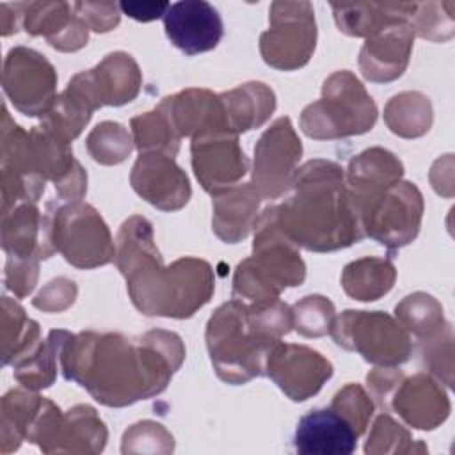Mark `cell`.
Listing matches in <instances>:
<instances>
[{"mask_svg":"<svg viewBox=\"0 0 455 455\" xmlns=\"http://www.w3.org/2000/svg\"><path fill=\"white\" fill-rule=\"evenodd\" d=\"M66 380L85 387L94 400L123 407L162 393L185 359L181 338L149 331L139 339L117 332H66L60 352Z\"/></svg>","mask_w":455,"mask_h":455,"instance_id":"6da1fadb","label":"cell"},{"mask_svg":"<svg viewBox=\"0 0 455 455\" xmlns=\"http://www.w3.org/2000/svg\"><path fill=\"white\" fill-rule=\"evenodd\" d=\"M116 263L126 279L132 302L148 316L188 318L215 290L212 267L204 259L181 258L165 267L155 245L153 226L140 215L123 222Z\"/></svg>","mask_w":455,"mask_h":455,"instance_id":"7a4b0ae2","label":"cell"},{"mask_svg":"<svg viewBox=\"0 0 455 455\" xmlns=\"http://www.w3.org/2000/svg\"><path fill=\"white\" fill-rule=\"evenodd\" d=\"M291 194L272 206L281 233L297 247L329 252L363 236L359 212L347 188L343 169L331 160H309L295 171Z\"/></svg>","mask_w":455,"mask_h":455,"instance_id":"3957f363","label":"cell"},{"mask_svg":"<svg viewBox=\"0 0 455 455\" xmlns=\"http://www.w3.org/2000/svg\"><path fill=\"white\" fill-rule=\"evenodd\" d=\"M252 256L240 261L233 279V299L263 300L277 297L288 286L302 284L306 265L277 228L272 206H267L254 224Z\"/></svg>","mask_w":455,"mask_h":455,"instance_id":"277c9868","label":"cell"},{"mask_svg":"<svg viewBox=\"0 0 455 455\" xmlns=\"http://www.w3.org/2000/svg\"><path fill=\"white\" fill-rule=\"evenodd\" d=\"M275 343L251 327L247 306L240 299L222 304L206 325V347L213 368L228 384H245L263 375L267 355Z\"/></svg>","mask_w":455,"mask_h":455,"instance_id":"5b68a950","label":"cell"},{"mask_svg":"<svg viewBox=\"0 0 455 455\" xmlns=\"http://www.w3.org/2000/svg\"><path fill=\"white\" fill-rule=\"evenodd\" d=\"M377 105L363 84L347 69L332 73L322 87V98L300 114V130L311 139H343L373 128Z\"/></svg>","mask_w":455,"mask_h":455,"instance_id":"8992f818","label":"cell"},{"mask_svg":"<svg viewBox=\"0 0 455 455\" xmlns=\"http://www.w3.org/2000/svg\"><path fill=\"white\" fill-rule=\"evenodd\" d=\"M50 240L76 268H94L116 258V245L101 215L82 201H69L48 212Z\"/></svg>","mask_w":455,"mask_h":455,"instance_id":"52a82bcc","label":"cell"},{"mask_svg":"<svg viewBox=\"0 0 455 455\" xmlns=\"http://www.w3.org/2000/svg\"><path fill=\"white\" fill-rule=\"evenodd\" d=\"M329 334L336 345L357 352L364 361L396 366L409 359L412 343L400 322L382 311L347 309L334 316Z\"/></svg>","mask_w":455,"mask_h":455,"instance_id":"ba28073f","label":"cell"},{"mask_svg":"<svg viewBox=\"0 0 455 455\" xmlns=\"http://www.w3.org/2000/svg\"><path fill=\"white\" fill-rule=\"evenodd\" d=\"M25 439L37 444L46 453H98L105 448L107 428L96 411L89 405H76L68 412H62L53 402L41 398Z\"/></svg>","mask_w":455,"mask_h":455,"instance_id":"9c48e42d","label":"cell"},{"mask_svg":"<svg viewBox=\"0 0 455 455\" xmlns=\"http://www.w3.org/2000/svg\"><path fill=\"white\" fill-rule=\"evenodd\" d=\"M268 12L270 27L259 37L263 60L284 71L307 64L316 44L313 5L309 2H274Z\"/></svg>","mask_w":455,"mask_h":455,"instance_id":"30bf717a","label":"cell"},{"mask_svg":"<svg viewBox=\"0 0 455 455\" xmlns=\"http://www.w3.org/2000/svg\"><path fill=\"white\" fill-rule=\"evenodd\" d=\"M364 236L389 251L411 243L421 224L423 197L414 183L398 181L359 210Z\"/></svg>","mask_w":455,"mask_h":455,"instance_id":"8fae6325","label":"cell"},{"mask_svg":"<svg viewBox=\"0 0 455 455\" xmlns=\"http://www.w3.org/2000/svg\"><path fill=\"white\" fill-rule=\"evenodd\" d=\"M57 73L36 50L16 46L4 62V92L25 116L43 117L55 101Z\"/></svg>","mask_w":455,"mask_h":455,"instance_id":"7c38bea8","label":"cell"},{"mask_svg":"<svg viewBox=\"0 0 455 455\" xmlns=\"http://www.w3.org/2000/svg\"><path fill=\"white\" fill-rule=\"evenodd\" d=\"M302 155V144L290 117H279L254 146L252 187L261 199H275L284 194Z\"/></svg>","mask_w":455,"mask_h":455,"instance_id":"4fadbf2b","label":"cell"},{"mask_svg":"<svg viewBox=\"0 0 455 455\" xmlns=\"http://www.w3.org/2000/svg\"><path fill=\"white\" fill-rule=\"evenodd\" d=\"M192 167L196 178L212 196L238 185L249 171V160L238 135L226 128H210L192 137Z\"/></svg>","mask_w":455,"mask_h":455,"instance_id":"5bb4252c","label":"cell"},{"mask_svg":"<svg viewBox=\"0 0 455 455\" xmlns=\"http://www.w3.org/2000/svg\"><path fill=\"white\" fill-rule=\"evenodd\" d=\"M140 71L132 55L124 52L108 53L96 68L75 75L68 87L92 112L103 105H124L140 89Z\"/></svg>","mask_w":455,"mask_h":455,"instance_id":"9a60e30c","label":"cell"},{"mask_svg":"<svg viewBox=\"0 0 455 455\" xmlns=\"http://www.w3.org/2000/svg\"><path fill=\"white\" fill-rule=\"evenodd\" d=\"M265 373L288 398L304 402L331 379L332 364L309 347L277 341L267 355Z\"/></svg>","mask_w":455,"mask_h":455,"instance_id":"2e32d148","label":"cell"},{"mask_svg":"<svg viewBox=\"0 0 455 455\" xmlns=\"http://www.w3.org/2000/svg\"><path fill=\"white\" fill-rule=\"evenodd\" d=\"M130 181L142 199L164 212L180 210L192 194L187 174L176 165L172 156L160 151L140 153L132 169Z\"/></svg>","mask_w":455,"mask_h":455,"instance_id":"e0dca14e","label":"cell"},{"mask_svg":"<svg viewBox=\"0 0 455 455\" xmlns=\"http://www.w3.org/2000/svg\"><path fill=\"white\" fill-rule=\"evenodd\" d=\"M167 39L192 57L213 50L224 34L219 11L204 0H185L171 4L164 14Z\"/></svg>","mask_w":455,"mask_h":455,"instance_id":"ac0fdd59","label":"cell"},{"mask_svg":"<svg viewBox=\"0 0 455 455\" xmlns=\"http://www.w3.org/2000/svg\"><path fill=\"white\" fill-rule=\"evenodd\" d=\"M414 30L407 20H396L366 37L359 53V68L370 82H391L405 71L412 50Z\"/></svg>","mask_w":455,"mask_h":455,"instance_id":"d6986e66","label":"cell"},{"mask_svg":"<svg viewBox=\"0 0 455 455\" xmlns=\"http://www.w3.org/2000/svg\"><path fill=\"white\" fill-rule=\"evenodd\" d=\"M386 409H393L407 425L419 430H432L450 414V400L444 389L425 373L400 379L391 391Z\"/></svg>","mask_w":455,"mask_h":455,"instance_id":"ffe728a7","label":"cell"},{"mask_svg":"<svg viewBox=\"0 0 455 455\" xmlns=\"http://www.w3.org/2000/svg\"><path fill=\"white\" fill-rule=\"evenodd\" d=\"M359 434L352 423L332 407L309 411L299 419L293 446L302 455H350Z\"/></svg>","mask_w":455,"mask_h":455,"instance_id":"44dd1931","label":"cell"},{"mask_svg":"<svg viewBox=\"0 0 455 455\" xmlns=\"http://www.w3.org/2000/svg\"><path fill=\"white\" fill-rule=\"evenodd\" d=\"M2 247L7 258L46 259L55 251L50 240V217L41 215L34 201L2 210Z\"/></svg>","mask_w":455,"mask_h":455,"instance_id":"7402d4cb","label":"cell"},{"mask_svg":"<svg viewBox=\"0 0 455 455\" xmlns=\"http://www.w3.org/2000/svg\"><path fill=\"white\" fill-rule=\"evenodd\" d=\"M21 23L28 34L44 36L48 43L60 52L80 50L89 39V27L76 12L75 4H27Z\"/></svg>","mask_w":455,"mask_h":455,"instance_id":"603a6c76","label":"cell"},{"mask_svg":"<svg viewBox=\"0 0 455 455\" xmlns=\"http://www.w3.org/2000/svg\"><path fill=\"white\" fill-rule=\"evenodd\" d=\"M403 165L387 149L370 148L348 164L347 188L357 212L402 180Z\"/></svg>","mask_w":455,"mask_h":455,"instance_id":"cb8c5ba5","label":"cell"},{"mask_svg":"<svg viewBox=\"0 0 455 455\" xmlns=\"http://www.w3.org/2000/svg\"><path fill=\"white\" fill-rule=\"evenodd\" d=\"M259 194L252 183H238L213 196L212 228L226 243H236L254 229Z\"/></svg>","mask_w":455,"mask_h":455,"instance_id":"d4e9b609","label":"cell"},{"mask_svg":"<svg viewBox=\"0 0 455 455\" xmlns=\"http://www.w3.org/2000/svg\"><path fill=\"white\" fill-rule=\"evenodd\" d=\"M224 121L233 133L259 128L275 108V94L261 82H249L236 89L219 94Z\"/></svg>","mask_w":455,"mask_h":455,"instance_id":"484cf974","label":"cell"},{"mask_svg":"<svg viewBox=\"0 0 455 455\" xmlns=\"http://www.w3.org/2000/svg\"><path fill=\"white\" fill-rule=\"evenodd\" d=\"M418 4H332L334 20L341 32L355 37H370L384 25L396 20H411Z\"/></svg>","mask_w":455,"mask_h":455,"instance_id":"4316f807","label":"cell"},{"mask_svg":"<svg viewBox=\"0 0 455 455\" xmlns=\"http://www.w3.org/2000/svg\"><path fill=\"white\" fill-rule=\"evenodd\" d=\"M396 279V270L389 259L363 258L348 263L341 274L347 295L355 300H377L386 295Z\"/></svg>","mask_w":455,"mask_h":455,"instance_id":"83f0119b","label":"cell"},{"mask_svg":"<svg viewBox=\"0 0 455 455\" xmlns=\"http://www.w3.org/2000/svg\"><path fill=\"white\" fill-rule=\"evenodd\" d=\"M68 331H52L48 339H39L28 352L12 361L16 380L28 389H43L53 384L57 375L55 359Z\"/></svg>","mask_w":455,"mask_h":455,"instance_id":"f1b7e54d","label":"cell"},{"mask_svg":"<svg viewBox=\"0 0 455 455\" xmlns=\"http://www.w3.org/2000/svg\"><path fill=\"white\" fill-rule=\"evenodd\" d=\"M389 130L400 137H419L432 126V105L421 92H400L393 96L384 110Z\"/></svg>","mask_w":455,"mask_h":455,"instance_id":"f546056e","label":"cell"},{"mask_svg":"<svg viewBox=\"0 0 455 455\" xmlns=\"http://www.w3.org/2000/svg\"><path fill=\"white\" fill-rule=\"evenodd\" d=\"M43 396L12 389L2 398V453L18 450Z\"/></svg>","mask_w":455,"mask_h":455,"instance_id":"4dcf8cb0","label":"cell"},{"mask_svg":"<svg viewBox=\"0 0 455 455\" xmlns=\"http://www.w3.org/2000/svg\"><path fill=\"white\" fill-rule=\"evenodd\" d=\"M132 133L133 144L140 153L160 151L174 158L180 149L181 137L174 132L167 117L158 108L133 117Z\"/></svg>","mask_w":455,"mask_h":455,"instance_id":"1f68e13d","label":"cell"},{"mask_svg":"<svg viewBox=\"0 0 455 455\" xmlns=\"http://www.w3.org/2000/svg\"><path fill=\"white\" fill-rule=\"evenodd\" d=\"M395 313L400 323L421 339L432 338L446 327L441 304L432 295L421 291L407 295L400 304H396Z\"/></svg>","mask_w":455,"mask_h":455,"instance_id":"d6a6232c","label":"cell"},{"mask_svg":"<svg viewBox=\"0 0 455 455\" xmlns=\"http://www.w3.org/2000/svg\"><path fill=\"white\" fill-rule=\"evenodd\" d=\"M133 139L126 128L114 121H103L92 128L87 137L89 155L105 165L121 164L132 153Z\"/></svg>","mask_w":455,"mask_h":455,"instance_id":"836d02e7","label":"cell"},{"mask_svg":"<svg viewBox=\"0 0 455 455\" xmlns=\"http://www.w3.org/2000/svg\"><path fill=\"white\" fill-rule=\"evenodd\" d=\"M293 327L306 338H318L331 331L334 306L322 295H307L291 309Z\"/></svg>","mask_w":455,"mask_h":455,"instance_id":"e575fe53","label":"cell"},{"mask_svg":"<svg viewBox=\"0 0 455 455\" xmlns=\"http://www.w3.org/2000/svg\"><path fill=\"white\" fill-rule=\"evenodd\" d=\"M331 407L345 416L359 435L366 430L375 409L373 402L359 384H347L343 389H339L334 395Z\"/></svg>","mask_w":455,"mask_h":455,"instance_id":"d590c367","label":"cell"},{"mask_svg":"<svg viewBox=\"0 0 455 455\" xmlns=\"http://www.w3.org/2000/svg\"><path fill=\"white\" fill-rule=\"evenodd\" d=\"M414 451V446L411 443L409 432L398 425L391 416L380 414L373 428L370 432V437L366 441L364 451L366 453H387V451Z\"/></svg>","mask_w":455,"mask_h":455,"instance_id":"8d00e7d4","label":"cell"},{"mask_svg":"<svg viewBox=\"0 0 455 455\" xmlns=\"http://www.w3.org/2000/svg\"><path fill=\"white\" fill-rule=\"evenodd\" d=\"M444 4L439 2H428V4H418L414 14L411 16L409 23L414 30V34L430 39V41H444L443 30L451 37L453 36V14L451 11L443 14Z\"/></svg>","mask_w":455,"mask_h":455,"instance_id":"74e56055","label":"cell"},{"mask_svg":"<svg viewBox=\"0 0 455 455\" xmlns=\"http://www.w3.org/2000/svg\"><path fill=\"white\" fill-rule=\"evenodd\" d=\"M37 258H7L5 288L20 299L27 297L37 281Z\"/></svg>","mask_w":455,"mask_h":455,"instance_id":"f35d334b","label":"cell"},{"mask_svg":"<svg viewBox=\"0 0 455 455\" xmlns=\"http://www.w3.org/2000/svg\"><path fill=\"white\" fill-rule=\"evenodd\" d=\"M76 297V286L75 281L66 279V277H59L50 281L32 300V304L37 309L43 311H62L68 306H71L75 302Z\"/></svg>","mask_w":455,"mask_h":455,"instance_id":"ab89813d","label":"cell"},{"mask_svg":"<svg viewBox=\"0 0 455 455\" xmlns=\"http://www.w3.org/2000/svg\"><path fill=\"white\" fill-rule=\"evenodd\" d=\"M75 9L80 18L94 32H108L119 23V4H94V2H75Z\"/></svg>","mask_w":455,"mask_h":455,"instance_id":"60d3db41","label":"cell"},{"mask_svg":"<svg viewBox=\"0 0 455 455\" xmlns=\"http://www.w3.org/2000/svg\"><path fill=\"white\" fill-rule=\"evenodd\" d=\"M169 5V2H121L119 11L137 21H153L164 18Z\"/></svg>","mask_w":455,"mask_h":455,"instance_id":"b9f144b4","label":"cell"}]
</instances>
